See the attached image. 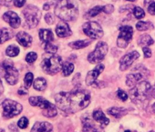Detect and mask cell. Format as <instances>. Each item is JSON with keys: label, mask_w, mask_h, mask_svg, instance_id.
I'll list each match as a JSON object with an SVG mask.
<instances>
[{"label": "cell", "mask_w": 155, "mask_h": 132, "mask_svg": "<svg viewBox=\"0 0 155 132\" xmlns=\"http://www.w3.org/2000/svg\"><path fill=\"white\" fill-rule=\"evenodd\" d=\"M57 106L64 112L75 113L87 108L91 102V94L84 89L61 92L55 97Z\"/></svg>", "instance_id": "cell-1"}, {"label": "cell", "mask_w": 155, "mask_h": 132, "mask_svg": "<svg viewBox=\"0 0 155 132\" xmlns=\"http://www.w3.org/2000/svg\"><path fill=\"white\" fill-rule=\"evenodd\" d=\"M55 14L64 21L74 20L79 14L78 4L74 0H58L55 8Z\"/></svg>", "instance_id": "cell-2"}, {"label": "cell", "mask_w": 155, "mask_h": 132, "mask_svg": "<svg viewBox=\"0 0 155 132\" xmlns=\"http://www.w3.org/2000/svg\"><path fill=\"white\" fill-rule=\"evenodd\" d=\"M130 99L138 106H141L142 104H146L150 98L151 95V87L150 83L146 80H142L135 87H133L130 90Z\"/></svg>", "instance_id": "cell-3"}, {"label": "cell", "mask_w": 155, "mask_h": 132, "mask_svg": "<svg viewBox=\"0 0 155 132\" xmlns=\"http://www.w3.org/2000/svg\"><path fill=\"white\" fill-rule=\"evenodd\" d=\"M41 68L47 74L55 75L62 69V59L57 55H51L44 57L41 62Z\"/></svg>", "instance_id": "cell-4"}, {"label": "cell", "mask_w": 155, "mask_h": 132, "mask_svg": "<svg viewBox=\"0 0 155 132\" xmlns=\"http://www.w3.org/2000/svg\"><path fill=\"white\" fill-rule=\"evenodd\" d=\"M30 105L42 108V114L48 118H53L58 114V110L52 103L41 97H31L29 98Z\"/></svg>", "instance_id": "cell-5"}, {"label": "cell", "mask_w": 155, "mask_h": 132, "mask_svg": "<svg viewBox=\"0 0 155 132\" xmlns=\"http://www.w3.org/2000/svg\"><path fill=\"white\" fill-rule=\"evenodd\" d=\"M23 15L26 21V25L29 28L36 27L38 25L39 20L41 18V11L33 5L28 6L23 10Z\"/></svg>", "instance_id": "cell-6"}, {"label": "cell", "mask_w": 155, "mask_h": 132, "mask_svg": "<svg viewBox=\"0 0 155 132\" xmlns=\"http://www.w3.org/2000/svg\"><path fill=\"white\" fill-rule=\"evenodd\" d=\"M108 52V45L105 42H99L96 45L95 49L88 56V60L91 64H97L102 61L107 55Z\"/></svg>", "instance_id": "cell-7"}, {"label": "cell", "mask_w": 155, "mask_h": 132, "mask_svg": "<svg viewBox=\"0 0 155 132\" xmlns=\"http://www.w3.org/2000/svg\"><path fill=\"white\" fill-rule=\"evenodd\" d=\"M3 117L6 118H10L18 116L22 111V106L17 101L11 99H6L3 103Z\"/></svg>", "instance_id": "cell-8"}, {"label": "cell", "mask_w": 155, "mask_h": 132, "mask_svg": "<svg viewBox=\"0 0 155 132\" xmlns=\"http://www.w3.org/2000/svg\"><path fill=\"white\" fill-rule=\"evenodd\" d=\"M2 66H3V69L6 71L5 79H6L7 82L9 85H16L19 79V73H18V69L16 68H14L13 62H11L9 60H6L3 62Z\"/></svg>", "instance_id": "cell-9"}, {"label": "cell", "mask_w": 155, "mask_h": 132, "mask_svg": "<svg viewBox=\"0 0 155 132\" xmlns=\"http://www.w3.org/2000/svg\"><path fill=\"white\" fill-rule=\"evenodd\" d=\"M84 33L92 39H99L103 37V30L101 25L97 22H87L82 27Z\"/></svg>", "instance_id": "cell-10"}, {"label": "cell", "mask_w": 155, "mask_h": 132, "mask_svg": "<svg viewBox=\"0 0 155 132\" xmlns=\"http://www.w3.org/2000/svg\"><path fill=\"white\" fill-rule=\"evenodd\" d=\"M133 35V28L130 26H124L120 28V35L117 39V45L120 48H125L131 40Z\"/></svg>", "instance_id": "cell-11"}, {"label": "cell", "mask_w": 155, "mask_h": 132, "mask_svg": "<svg viewBox=\"0 0 155 132\" xmlns=\"http://www.w3.org/2000/svg\"><path fill=\"white\" fill-rule=\"evenodd\" d=\"M139 57H140V53L138 51H136V50L131 51V52L126 54L120 60V69L121 71L127 70L130 67V66L132 65V63L136 59H138Z\"/></svg>", "instance_id": "cell-12"}, {"label": "cell", "mask_w": 155, "mask_h": 132, "mask_svg": "<svg viewBox=\"0 0 155 132\" xmlns=\"http://www.w3.org/2000/svg\"><path fill=\"white\" fill-rule=\"evenodd\" d=\"M82 129L84 132H103L101 127L97 125L89 117L82 118Z\"/></svg>", "instance_id": "cell-13"}, {"label": "cell", "mask_w": 155, "mask_h": 132, "mask_svg": "<svg viewBox=\"0 0 155 132\" xmlns=\"http://www.w3.org/2000/svg\"><path fill=\"white\" fill-rule=\"evenodd\" d=\"M103 70H104V66L102 64H100V65L96 66V68L94 69H92L91 71H90L88 73V75L86 77V84L88 86L93 85Z\"/></svg>", "instance_id": "cell-14"}, {"label": "cell", "mask_w": 155, "mask_h": 132, "mask_svg": "<svg viewBox=\"0 0 155 132\" xmlns=\"http://www.w3.org/2000/svg\"><path fill=\"white\" fill-rule=\"evenodd\" d=\"M3 19L8 23L13 28H18L21 25V20L20 18L18 16L17 13L13 11H8L3 15Z\"/></svg>", "instance_id": "cell-15"}, {"label": "cell", "mask_w": 155, "mask_h": 132, "mask_svg": "<svg viewBox=\"0 0 155 132\" xmlns=\"http://www.w3.org/2000/svg\"><path fill=\"white\" fill-rule=\"evenodd\" d=\"M145 77V74L141 71H136L129 74L126 78V84L128 87H135L137 84L141 82Z\"/></svg>", "instance_id": "cell-16"}, {"label": "cell", "mask_w": 155, "mask_h": 132, "mask_svg": "<svg viewBox=\"0 0 155 132\" xmlns=\"http://www.w3.org/2000/svg\"><path fill=\"white\" fill-rule=\"evenodd\" d=\"M56 33L59 37H68L71 35V30L67 23L60 22L56 27Z\"/></svg>", "instance_id": "cell-17"}, {"label": "cell", "mask_w": 155, "mask_h": 132, "mask_svg": "<svg viewBox=\"0 0 155 132\" xmlns=\"http://www.w3.org/2000/svg\"><path fill=\"white\" fill-rule=\"evenodd\" d=\"M17 41L21 46H23L25 47H28L32 44V37L28 33H26L24 31H21V32L17 34Z\"/></svg>", "instance_id": "cell-18"}, {"label": "cell", "mask_w": 155, "mask_h": 132, "mask_svg": "<svg viewBox=\"0 0 155 132\" xmlns=\"http://www.w3.org/2000/svg\"><path fill=\"white\" fill-rule=\"evenodd\" d=\"M31 132H53V127L48 122H37L33 126Z\"/></svg>", "instance_id": "cell-19"}, {"label": "cell", "mask_w": 155, "mask_h": 132, "mask_svg": "<svg viewBox=\"0 0 155 132\" xmlns=\"http://www.w3.org/2000/svg\"><path fill=\"white\" fill-rule=\"evenodd\" d=\"M92 118H93V119H94L97 123H99L101 127H105V126H107V125L110 123L109 118H108L105 116V114H104L101 110H100V109L95 110V111L93 112Z\"/></svg>", "instance_id": "cell-20"}, {"label": "cell", "mask_w": 155, "mask_h": 132, "mask_svg": "<svg viewBox=\"0 0 155 132\" xmlns=\"http://www.w3.org/2000/svg\"><path fill=\"white\" fill-rule=\"evenodd\" d=\"M39 38L45 43L51 42L54 39V36L51 30L49 29H40L39 31Z\"/></svg>", "instance_id": "cell-21"}, {"label": "cell", "mask_w": 155, "mask_h": 132, "mask_svg": "<svg viewBox=\"0 0 155 132\" xmlns=\"http://www.w3.org/2000/svg\"><path fill=\"white\" fill-rule=\"evenodd\" d=\"M108 113L110 115L115 117V118H120L125 116L128 113V110L126 108H116V107H114V108H109L108 109Z\"/></svg>", "instance_id": "cell-22"}, {"label": "cell", "mask_w": 155, "mask_h": 132, "mask_svg": "<svg viewBox=\"0 0 155 132\" xmlns=\"http://www.w3.org/2000/svg\"><path fill=\"white\" fill-rule=\"evenodd\" d=\"M14 33L12 30L8 28H2L0 30V44H3L7 42L8 40L11 39L13 37Z\"/></svg>", "instance_id": "cell-23"}, {"label": "cell", "mask_w": 155, "mask_h": 132, "mask_svg": "<svg viewBox=\"0 0 155 132\" xmlns=\"http://www.w3.org/2000/svg\"><path fill=\"white\" fill-rule=\"evenodd\" d=\"M91 43V40H79V41H75V42H71L69 43V47L74 48V49H81L83 47H88L90 44Z\"/></svg>", "instance_id": "cell-24"}, {"label": "cell", "mask_w": 155, "mask_h": 132, "mask_svg": "<svg viewBox=\"0 0 155 132\" xmlns=\"http://www.w3.org/2000/svg\"><path fill=\"white\" fill-rule=\"evenodd\" d=\"M138 43L139 45L140 46H144V47H148V46H150L154 43V40L150 37V36L149 35H142L140 37V38L138 39Z\"/></svg>", "instance_id": "cell-25"}, {"label": "cell", "mask_w": 155, "mask_h": 132, "mask_svg": "<svg viewBox=\"0 0 155 132\" xmlns=\"http://www.w3.org/2000/svg\"><path fill=\"white\" fill-rule=\"evenodd\" d=\"M47 88V81L43 78H38L34 81V89L38 91H43Z\"/></svg>", "instance_id": "cell-26"}, {"label": "cell", "mask_w": 155, "mask_h": 132, "mask_svg": "<svg viewBox=\"0 0 155 132\" xmlns=\"http://www.w3.org/2000/svg\"><path fill=\"white\" fill-rule=\"evenodd\" d=\"M74 70V65L70 62H66L62 65V73L65 77L69 76Z\"/></svg>", "instance_id": "cell-27"}, {"label": "cell", "mask_w": 155, "mask_h": 132, "mask_svg": "<svg viewBox=\"0 0 155 132\" xmlns=\"http://www.w3.org/2000/svg\"><path fill=\"white\" fill-rule=\"evenodd\" d=\"M136 27L139 31H145V30H149V29H152L154 27V26L150 23V22H143V21H140L136 24Z\"/></svg>", "instance_id": "cell-28"}, {"label": "cell", "mask_w": 155, "mask_h": 132, "mask_svg": "<svg viewBox=\"0 0 155 132\" xmlns=\"http://www.w3.org/2000/svg\"><path fill=\"white\" fill-rule=\"evenodd\" d=\"M19 52H20L19 47H17L16 45H11V46H9V47L7 48V50H6V54H7L8 56H11V57L17 56L19 54Z\"/></svg>", "instance_id": "cell-29"}, {"label": "cell", "mask_w": 155, "mask_h": 132, "mask_svg": "<svg viewBox=\"0 0 155 132\" xmlns=\"http://www.w3.org/2000/svg\"><path fill=\"white\" fill-rule=\"evenodd\" d=\"M103 11V7H95V8H91L90 11H88L87 12V14H86V18H93V17H95V16H97V15H99L101 12H102Z\"/></svg>", "instance_id": "cell-30"}, {"label": "cell", "mask_w": 155, "mask_h": 132, "mask_svg": "<svg viewBox=\"0 0 155 132\" xmlns=\"http://www.w3.org/2000/svg\"><path fill=\"white\" fill-rule=\"evenodd\" d=\"M45 50H46L47 53L51 54V55L52 54L54 55L58 51V47L56 45L51 44V42H48V43H46L45 44Z\"/></svg>", "instance_id": "cell-31"}, {"label": "cell", "mask_w": 155, "mask_h": 132, "mask_svg": "<svg viewBox=\"0 0 155 132\" xmlns=\"http://www.w3.org/2000/svg\"><path fill=\"white\" fill-rule=\"evenodd\" d=\"M132 11H133L134 17H135L136 18H138V19H141V18H143L144 16H145V12L143 11V9L140 8H139V7L134 8Z\"/></svg>", "instance_id": "cell-32"}, {"label": "cell", "mask_w": 155, "mask_h": 132, "mask_svg": "<svg viewBox=\"0 0 155 132\" xmlns=\"http://www.w3.org/2000/svg\"><path fill=\"white\" fill-rule=\"evenodd\" d=\"M33 79H34V76H33L32 73L29 72V73H27V74H26L25 79H24L26 89H28V88L31 87V85H32V83H33Z\"/></svg>", "instance_id": "cell-33"}, {"label": "cell", "mask_w": 155, "mask_h": 132, "mask_svg": "<svg viewBox=\"0 0 155 132\" xmlns=\"http://www.w3.org/2000/svg\"><path fill=\"white\" fill-rule=\"evenodd\" d=\"M38 58V55L36 52H29L27 56H26V61L29 64L34 63Z\"/></svg>", "instance_id": "cell-34"}, {"label": "cell", "mask_w": 155, "mask_h": 132, "mask_svg": "<svg viewBox=\"0 0 155 132\" xmlns=\"http://www.w3.org/2000/svg\"><path fill=\"white\" fill-rule=\"evenodd\" d=\"M18 127H20V128H22V129L28 127V119L26 117L21 118L18 120Z\"/></svg>", "instance_id": "cell-35"}, {"label": "cell", "mask_w": 155, "mask_h": 132, "mask_svg": "<svg viewBox=\"0 0 155 132\" xmlns=\"http://www.w3.org/2000/svg\"><path fill=\"white\" fill-rule=\"evenodd\" d=\"M117 96H118V98H119L121 101H126V100L128 99V96H127L126 92L123 91V90H121V89H119V90L117 91Z\"/></svg>", "instance_id": "cell-36"}, {"label": "cell", "mask_w": 155, "mask_h": 132, "mask_svg": "<svg viewBox=\"0 0 155 132\" xmlns=\"http://www.w3.org/2000/svg\"><path fill=\"white\" fill-rule=\"evenodd\" d=\"M113 10H114V8H113L112 5H106V6L103 7V11L106 14H110V13L113 12Z\"/></svg>", "instance_id": "cell-37"}, {"label": "cell", "mask_w": 155, "mask_h": 132, "mask_svg": "<svg viewBox=\"0 0 155 132\" xmlns=\"http://www.w3.org/2000/svg\"><path fill=\"white\" fill-rule=\"evenodd\" d=\"M45 20H46V22H47L48 25L53 24V22H54V17H53V15H51V14H47V15L45 16Z\"/></svg>", "instance_id": "cell-38"}, {"label": "cell", "mask_w": 155, "mask_h": 132, "mask_svg": "<svg viewBox=\"0 0 155 132\" xmlns=\"http://www.w3.org/2000/svg\"><path fill=\"white\" fill-rule=\"evenodd\" d=\"M143 53H144V56L146 58H150L151 56V50L148 47H143Z\"/></svg>", "instance_id": "cell-39"}, {"label": "cell", "mask_w": 155, "mask_h": 132, "mask_svg": "<svg viewBox=\"0 0 155 132\" xmlns=\"http://www.w3.org/2000/svg\"><path fill=\"white\" fill-rule=\"evenodd\" d=\"M26 3V0H14V5L17 8H22Z\"/></svg>", "instance_id": "cell-40"}, {"label": "cell", "mask_w": 155, "mask_h": 132, "mask_svg": "<svg viewBox=\"0 0 155 132\" xmlns=\"http://www.w3.org/2000/svg\"><path fill=\"white\" fill-rule=\"evenodd\" d=\"M148 12L150 15H155V2L148 6Z\"/></svg>", "instance_id": "cell-41"}, {"label": "cell", "mask_w": 155, "mask_h": 132, "mask_svg": "<svg viewBox=\"0 0 155 132\" xmlns=\"http://www.w3.org/2000/svg\"><path fill=\"white\" fill-rule=\"evenodd\" d=\"M12 2H14V0H0V5L8 7V6H10Z\"/></svg>", "instance_id": "cell-42"}, {"label": "cell", "mask_w": 155, "mask_h": 132, "mask_svg": "<svg viewBox=\"0 0 155 132\" xmlns=\"http://www.w3.org/2000/svg\"><path fill=\"white\" fill-rule=\"evenodd\" d=\"M28 89H24V88H21L19 90H18V94L19 95H26V94H28V90H27Z\"/></svg>", "instance_id": "cell-43"}, {"label": "cell", "mask_w": 155, "mask_h": 132, "mask_svg": "<svg viewBox=\"0 0 155 132\" xmlns=\"http://www.w3.org/2000/svg\"><path fill=\"white\" fill-rule=\"evenodd\" d=\"M155 2V0H145V2H144V4L145 5H150V4H152V3H154Z\"/></svg>", "instance_id": "cell-44"}, {"label": "cell", "mask_w": 155, "mask_h": 132, "mask_svg": "<svg viewBox=\"0 0 155 132\" xmlns=\"http://www.w3.org/2000/svg\"><path fill=\"white\" fill-rule=\"evenodd\" d=\"M151 95H152V98H155V85L151 88Z\"/></svg>", "instance_id": "cell-45"}, {"label": "cell", "mask_w": 155, "mask_h": 132, "mask_svg": "<svg viewBox=\"0 0 155 132\" xmlns=\"http://www.w3.org/2000/svg\"><path fill=\"white\" fill-rule=\"evenodd\" d=\"M3 91H4V88H3V84H2V82H1V80H0V94H1V93H3Z\"/></svg>", "instance_id": "cell-46"}, {"label": "cell", "mask_w": 155, "mask_h": 132, "mask_svg": "<svg viewBox=\"0 0 155 132\" xmlns=\"http://www.w3.org/2000/svg\"><path fill=\"white\" fill-rule=\"evenodd\" d=\"M44 9H45V10H48V9H49V5H48V4L44 5Z\"/></svg>", "instance_id": "cell-47"}, {"label": "cell", "mask_w": 155, "mask_h": 132, "mask_svg": "<svg viewBox=\"0 0 155 132\" xmlns=\"http://www.w3.org/2000/svg\"><path fill=\"white\" fill-rule=\"evenodd\" d=\"M152 110H153V111L155 112V103H154V104L152 105Z\"/></svg>", "instance_id": "cell-48"}, {"label": "cell", "mask_w": 155, "mask_h": 132, "mask_svg": "<svg viewBox=\"0 0 155 132\" xmlns=\"http://www.w3.org/2000/svg\"><path fill=\"white\" fill-rule=\"evenodd\" d=\"M0 132H5V130H4V129H2V128H0Z\"/></svg>", "instance_id": "cell-49"}, {"label": "cell", "mask_w": 155, "mask_h": 132, "mask_svg": "<svg viewBox=\"0 0 155 132\" xmlns=\"http://www.w3.org/2000/svg\"><path fill=\"white\" fill-rule=\"evenodd\" d=\"M127 1H135V0H127Z\"/></svg>", "instance_id": "cell-50"}, {"label": "cell", "mask_w": 155, "mask_h": 132, "mask_svg": "<svg viewBox=\"0 0 155 132\" xmlns=\"http://www.w3.org/2000/svg\"><path fill=\"white\" fill-rule=\"evenodd\" d=\"M125 132H130V130H126Z\"/></svg>", "instance_id": "cell-51"}, {"label": "cell", "mask_w": 155, "mask_h": 132, "mask_svg": "<svg viewBox=\"0 0 155 132\" xmlns=\"http://www.w3.org/2000/svg\"><path fill=\"white\" fill-rule=\"evenodd\" d=\"M150 132H153V131H150Z\"/></svg>", "instance_id": "cell-52"}]
</instances>
